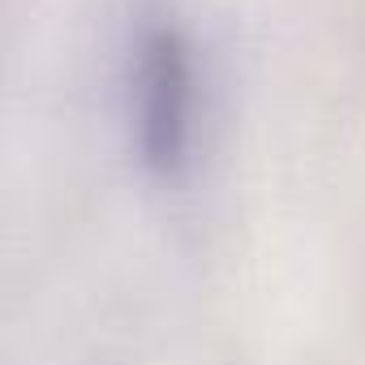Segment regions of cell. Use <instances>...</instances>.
<instances>
[{"mask_svg": "<svg viewBox=\"0 0 365 365\" xmlns=\"http://www.w3.org/2000/svg\"><path fill=\"white\" fill-rule=\"evenodd\" d=\"M194 138V61L176 26H150L138 48V150L155 176H180Z\"/></svg>", "mask_w": 365, "mask_h": 365, "instance_id": "1", "label": "cell"}]
</instances>
